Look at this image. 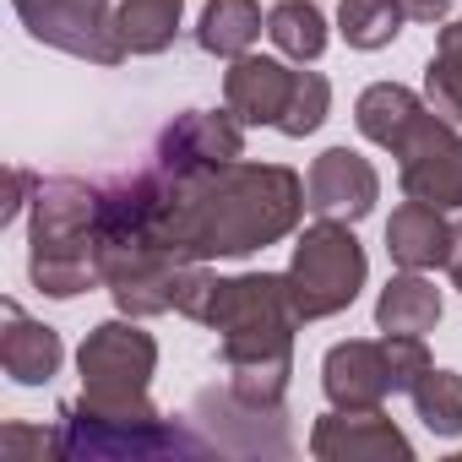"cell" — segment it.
Returning <instances> with one entry per match:
<instances>
[{"mask_svg":"<svg viewBox=\"0 0 462 462\" xmlns=\"http://www.w3.org/2000/svg\"><path fill=\"white\" fill-rule=\"evenodd\" d=\"M294 88H300V71H289L283 60L240 55L223 77V109L240 125H278L294 104Z\"/></svg>","mask_w":462,"mask_h":462,"instance_id":"7c38bea8","label":"cell"},{"mask_svg":"<svg viewBox=\"0 0 462 462\" xmlns=\"http://www.w3.org/2000/svg\"><path fill=\"white\" fill-rule=\"evenodd\" d=\"M33 185H39L33 174H23V169H12V196H6V207H0V223H12V217L23 212V196H28Z\"/></svg>","mask_w":462,"mask_h":462,"instance_id":"f1b7e54d","label":"cell"},{"mask_svg":"<svg viewBox=\"0 0 462 462\" xmlns=\"http://www.w3.org/2000/svg\"><path fill=\"white\" fill-rule=\"evenodd\" d=\"M386 251H392V262H397L402 273L446 267V256H451V228H446L440 207L408 196V201L392 212V223H386Z\"/></svg>","mask_w":462,"mask_h":462,"instance_id":"9a60e30c","label":"cell"},{"mask_svg":"<svg viewBox=\"0 0 462 462\" xmlns=\"http://www.w3.org/2000/svg\"><path fill=\"white\" fill-rule=\"evenodd\" d=\"M180 12L185 0H120L115 6V23H120V39L131 55H158L174 44L180 33Z\"/></svg>","mask_w":462,"mask_h":462,"instance_id":"ffe728a7","label":"cell"},{"mask_svg":"<svg viewBox=\"0 0 462 462\" xmlns=\"http://www.w3.org/2000/svg\"><path fill=\"white\" fill-rule=\"evenodd\" d=\"M327 104H332V88H327V77H321V71H300L294 104H289V115L278 120V131H283V136H310V131L327 120Z\"/></svg>","mask_w":462,"mask_h":462,"instance_id":"d4e9b609","label":"cell"},{"mask_svg":"<svg viewBox=\"0 0 462 462\" xmlns=\"http://www.w3.org/2000/svg\"><path fill=\"white\" fill-rule=\"evenodd\" d=\"M267 39L289 55V60H321L327 50V17L316 0H278V6L267 12Z\"/></svg>","mask_w":462,"mask_h":462,"instance_id":"44dd1931","label":"cell"},{"mask_svg":"<svg viewBox=\"0 0 462 462\" xmlns=\"http://www.w3.org/2000/svg\"><path fill=\"white\" fill-rule=\"evenodd\" d=\"M158 190H163V201H158L147 240L180 262L267 251L273 240L294 235V223L305 212V185L283 163H240L235 158V163L196 174V180H180V185L158 180Z\"/></svg>","mask_w":462,"mask_h":462,"instance_id":"6da1fadb","label":"cell"},{"mask_svg":"<svg viewBox=\"0 0 462 462\" xmlns=\"http://www.w3.org/2000/svg\"><path fill=\"white\" fill-rule=\"evenodd\" d=\"M60 457H88V462H142V457H196L207 451L201 435H185L180 424H169L163 413H93L88 402H66L60 408Z\"/></svg>","mask_w":462,"mask_h":462,"instance_id":"5b68a950","label":"cell"},{"mask_svg":"<svg viewBox=\"0 0 462 462\" xmlns=\"http://www.w3.org/2000/svg\"><path fill=\"white\" fill-rule=\"evenodd\" d=\"M152 365H158V343L131 327V321H104L88 332L82 354H77V370H82V402L93 413H125V419H142V413H158L147 402V386H152Z\"/></svg>","mask_w":462,"mask_h":462,"instance_id":"277c9868","label":"cell"},{"mask_svg":"<svg viewBox=\"0 0 462 462\" xmlns=\"http://www.w3.org/2000/svg\"><path fill=\"white\" fill-rule=\"evenodd\" d=\"M201 321L217 332V354L228 370V386L251 402L278 408L289 370H294V294L289 278L278 273H240V278H217L207 294Z\"/></svg>","mask_w":462,"mask_h":462,"instance_id":"7a4b0ae2","label":"cell"},{"mask_svg":"<svg viewBox=\"0 0 462 462\" xmlns=\"http://www.w3.org/2000/svg\"><path fill=\"white\" fill-rule=\"evenodd\" d=\"M430 104L424 98H413L408 88H397V82H375V88H365L359 93V104H354V120H359V131L375 142V147H397L402 142V131L424 115Z\"/></svg>","mask_w":462,"mask_h":462,"instance_id":"d6986e66","label":"cell"},{"mask_svg":"<svg viewBox=\"0 0 462 462\" xmlns=\"http://www.w3.org/2000/svg\"><path fill=\"white\" fill-rule=\"evenodd\" d=\"M0 321H6V332H0V365H6V375L23 386H44L60 370V337L50 327H39L17 300L0 305Z\"/></svg>","mask_w":462,"mask_h":462,"instance_id":"2e32d148","label":"cell"},{"mask_svg":"<svg viewBox=\"0 0 462 462\" xmlns=\"http://www.w3.org/2000/svg\"><path fill=\"white\" fill-rule=\"evenodd\" d=\"M408 12L397 0H343L337 6V28L354 50H386L397 33H402Z\"/></svg>","mask_w":462,"mask_h":462,"instance_id":"603a6c76","label":"cell"},{"mask_svg":"<svg viewBox=\"0 0 462 462\" xmlns=\"http://www.w3.org/2000/svg\"><path fill=\"white\" fill-rule=\"evenodd\" d=\"M196 430H201V446L207 451H267V457H289V424H283V402L267 408V402H251L240 397L235 386L223 392H201L196 408H190Z\"/></svg>","mask_w":462,"mask_h":462,"instance_id":"30bf717a","label":"cell"},{"mask_svg":"<svg viewBox=\"0 0 462 462\" xmlns=\"http://www.w3.org/2000/svg\"><path fill=\"white\" fill-rule=\"evenodd\" d=\"M28 273L39 294L50 300H77L98 273V185L82 180H39L33 185V251Z\"/></svg>","mask_w":462,"mask_h":462,"instance_id":"3957f363","label":"cell"},{"mask_svg":"<svg viewBox=\"0 0 462 462\" xmlns=\"http://www.w3.org/2000/svg\"><path fill=\"white\" fill-rule=\"evenodd\" d=\"M446 273H451V283L462 289V228H451V256H446Z\"/></svg>","mask_w":462,"mask_h":462,"instance_id":"f546056e","label":"cell"},{"mask_svg":"<svg viewBox=\"0 0 462 462\" xmlns=\"http://www.w3.org/2000/svg\"><path fill=\"white\" fill-rule=\"evenodd\" d=\"M17 17L28 23L33 39L66 50V55H82V60H98V66H115L125 60V39H120V23H115V6L120 0H12Z\"/></svg>","mask_w":462,"mask_h":462,"instance_id":"52a82bcc","label":"cell"},{"mask_svg":"<svg viewBox=\"0 0 462 462\" xmlns=\"http://www.w3.org/2000/svg\"><path fill=\"white\" fill-rule=\"evenodd\" d=\"M283 278H289L300 321H321V316L348 310L354 294L365 289V251L354 240V228L332 223V217L305 228V240L294 245V262H289Z\"/></svg>","mask_w":462,"mask_h":462,"instance_id":"8992f818","label":"cell"},{"mask_svg":"<svg viewBox=\"0 0 462 462\" xmlns=\"http://www.w3.org/2000/svg\"><path fill=\"white\" fill-rule=\"evenodd\" d=\"M310 451L321 462H359V457H408V435L381 408H337L310 430Z\"/></svg>","mask_w":462,"mask_h":462,"instance_id":"5bb4252c","label":"cell"},{"mask_svg":"<svg viewBox=\"0 0 462 462\" xmlns=\"http://www.w3.org/2000/svg\"><path fill=\"white\" fill-rule=\"evenodd\" d=\"M262 39V6L256 0H207V12L196 23V44L217 60H240Z\"/></svg>","mask_w":462,"mask_h":462,"instance_id":"ac0fdd59","label":"cell"},{"mask_svg":"<svg viewBox=\"0 0 462 462\" xmlns=\"http://www.w3.org/2000/svg\"><path fill=\"white\" fill-rule=\"evenodd\" d=\"M424 104L440 120L462 125V17L451 28H440V44L424 66Z\"/></svg>","mask_w":462,"mask_h":462,"instance_id":"7402d4cb","label":"cell"},{"mask_svg":"<svg viewBox=\"0 0 462 462\" xmlns=\"http://www.w3.org/2000/svg\"><path fill=\"white\" fill-rule=\"evenodd\" d=\"M381 337H386V354H392V375H397V392H413V381L430 370L424 337H397V332H381Z\"/></svg>","mask_w":462,"mask_h":462,"instance_id":"4316f807","label":"cell"},{"mask_svg":"<svg viewBox=\"0 0 462 462\" xmlns=\"http://www.w3.org/2000/svg\"><path fill=\"white\" fill-rule=\"evenodd\" d=\"M397 158V180L413 201H430L440 212L462 207V136L451 131V120H440L435 109H424L402 142L392 147Z\"/></svg>","mask_w":462,"mask_h":462,"instance_id":"ba28073f","label":"cell"},{"mask_svg":"<svg viewBox=\"0 0 462 462\" xmlns=\"http://www.w3.org/2000/svg\"><path fill=\"white\" fill-rule=\"evenodd\" d=\"M245 147V131L235 115H207V109H190L180 115L174 125H163V136L152 142L147 152V169L163 180V185H180V180H196V174H212L223 163H235Z\"/></svg>","mask_w":462,"mask_h":462,"instance_id":"9c48e42d","label":"cell"},{"mask_svg":"<svg viewBox=\"0 0 462 462\" xmlns=\"http://www.w3.org/2000/svg\"><path fill=\"white\" fill-rule=\"evenodd\" d=\"M381 196V174L354 147H327L305 174V207L332 223H359Z\"/></svg>","mask_w":462,"mask_h":462,"instance_id":"8fae6325","label":"cell"},{"mask_svg":"<svg viewBox=\"0 0 462 462\" xmlns=\"http://www.w3.org/2000/svg\"><path fill=\"white\" fill-rule=\"evenodd\" d=\"M321 386H327L332 408H381V402L397 392L386 337H381V343H370V337L337 343V348L327 354V365H321Z\"/></svg>","mask_w":462,"mask_h":462,"instance_id":"4fadbf2b","label":"cell"},{"mask_svg":"<svg viewBox=\"0 0 462 462\" xmlns=\"http://www.w3.org/2000/svg\"><path fill=\"white\" fill-rule=\"evenodd\" d=\"M397 6L408 12V23H446L451 0H397Z\"/></svg>","mask_w":462,"mask_h":462,"instance_id":"83f0119b","label":"cell"},{"mask_svg":"<svg viewBox=\"0 0 462 462\" xmlns=\"http://www.w3.org/2000/svg\"><path fill=\"white\" fill-rule=\"evenodd\" d=\"M0 457H6V462H44V457H60V430L6 424V430H0Z\"/></svg>","mask_w":462,"mask_h":462,"instance_id":"484cf974","label":"cell"},{"mask_svg":"<svg viewBox=\"0 0 462 462\" xmlns=\"http://www.w3.org/2000/svg\"><path fill=\"white\" fill-rule=\"evenodd\" d=\"M413 413L424 419V430H435V435H462V375H451V370H424L419 381H413Z\"/></svg>","mask_w":462,"mask_h":462,"instance_id":"cb8c5ba5","label":"cell"},{"mask_svg":"<svg viewBox=\"0 0 462 462\" xmlns=\"http://www.w3.org/2000/svg\"><path fill=\"white\" fill-rule=\"evenodd\" d=\"M435 321H440V289H435L430 278H419V273L392 278V283L381 289V300H375V327H381V332L424 337V332H435Z\"/></svg>","mask_w":462,"mask_h":462,"instance_id":"e0dca14e","label":"cell"}]
</instances>
